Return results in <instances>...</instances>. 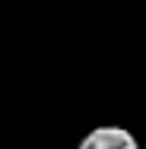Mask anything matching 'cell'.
I'll use <instances>...</instances> for the list:
<instances>
[{
  "label": "cell",
  "instance_id": "obj_1",
  "mask_svg": "<svg viewBox=\"0 0 146 149\" xmlns=\"http://www.w3.org/2000/svg\"><path fill=\"white\" fill-rule=\"evenodd\" d=\"M76 149H140V143H137V136H133L127 127L108 124V127L89 130L86 136L80 140Z\"/></svg>",
  "mask_w": 146,
  "mask_h": 149
}]
</instances>
